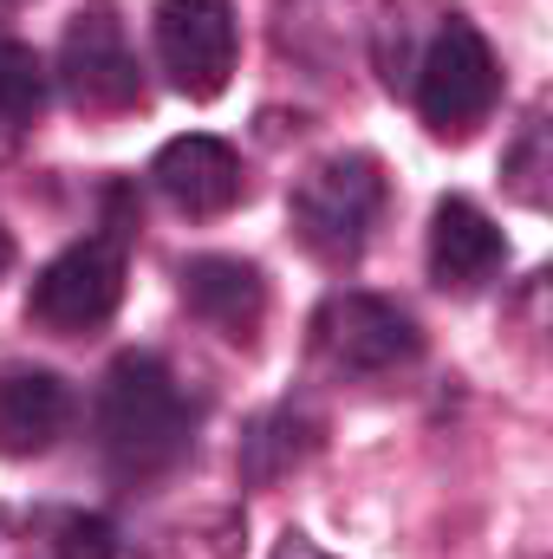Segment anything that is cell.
Segmentation results:
<instances>
[{
    "label": "cell",
    "mask_w": 553,
    "mask_h": 559,
    "mask_svg": "<svg viewBox=\"0 0 553 559\" xmlns=\"http://www.w3.org/2000/svg\"><path fill=\"white\" fill-rule=\"evenodd\" d=\"M7 267H13V235L0 228V280H7Z\"/></svg>",
    "instance_id": "obj_17"
},
{
    "label": "cell",
    "mask_w": 553,
    "mask_h": 559,
    "mask_svg": "<svg viewBox=\"0 0 553 559\" xmlns=\"http://www.w3.org/2000/svg\"><path fill=\"white\" fill-rule=\"evenodd\" d=\"M268 559H332L319 540H306V534H280V547Z\"/></svg>",
    "instance_id": "obj_16"
},
{
    "label": "cell",
    "mask_w": 553,
    "mask_h": 559,
    "mask_svg": "<svg viewBox=\"0 0 553 559\" xmlns=\"http://www.w3.org/2000/svg\"><path fill=\"white\" fill-rule=\"evenodd\" d=\"M150 182H156V195H163L176 215H189V222L228 215V209L242 202V189H248L242 156H235L222 138H202V131L163 143L156 163H150Z\"/></svg>",
    "instance_id": "obj_8"
},
{
    "label": "cell",
    "mask_w": 553,
    "mask_h": 559,
    "mask_svg": "<svg viewBox=\"0 0 553 559\" xmlns=\"http://www.w3.org/2000/svg\"><path fill=\"white\" fill-rule=\"evenodd\" d=\"M508 189L528 209H548V118H534L521 131V143L508 150Z\"/></svg>",
    "instance_id": "obj_15"
},
{
    "label": "cell",
    "mask_w": 553,
    "mask_h": 559,
    "mask_svg": "<svg viewBox=\"0 0 553 559\" xmlns=\"http://www.w3.org/2000/svg\"><path fill=\"white\" fill-rule=\"evenodd\" d=\"M502 267H508L502 228L469 195H443L430 215V280L443 293H482L489 280H502Z\"/></svg>",
    "instance_id": "obj_9"
},
{
    "label": "cell",
    "mask_w": 553,
    "mask_h": 559,
    "mask_svg": "<svg viewBox=\"0 0 553 559\" xmlns=\"http://www.w3.org/2000/svg\"><path fill=\"white\" fill-rule=\"evenodd\" d=\"M495 98H502V66H495L489 39L469 20H443L416 59V118L436 138L462 143L489 124Z\"/></svg>",
    "instance_id": "obj_3"
},
{
    "label": "cell",
    "mask_w": 553,
    "mask_h": 559,
    "mask_svg": "<svg viewBox=\"0 0 553 559\" xmlns=\"http://www.w3.org/2000/svg\"><path fill=\"white\" fill-rule=\"evenodd\" d=\"M118 306H125V241L118 235L72 241L59 261L39 267L33 293H26V319L59 338H85V332L111 325Z\"/></svg>",
    "instance_id": "obj_5"
},
{
    "label": "cell",
    "mask_w": 553,
    "mask_h": 559,
    "mask_svg": "<svg viewBox=\"0 0 553 559\" xmlns=\"http://www.w3.org/2000/svg\"><path fill=\"white\" fill-rule=\"evenodd\" d=\"M313 449H319V423L306 417V411H293V404H280V411L248 423V436H242V475L255 488H274L280 475H293Z\"/></svg>",
    "instance_id": "obj_13"
},
{
    "label": "cell",
    "mask_w": 553,
    "mask_h": 559,
    "mask_svg": "<svg viewBox=\"0 0 553 559\" xmlns=\"http://www.w3.org/2000/svg\"><path fill=\"white\" fill-rule=\"evenodd\" d=\"M313 358L332 378H391L423 358V332L385 293H332L313 312Z\"/></svg>",
    "instance_id": "obj_4"
},
{
    "label": "cell",
    "mask_w": 553,
    "mask_h": 559,
    "mask_svg": "<svg viewBox=\"0 0 553 559\" xmlns=\"http://www.w3.org/2000/svg\"><path fill=\"white\" fill-rule=\"evenodd\" d=\"M391 202L385 163L372 150H339L326 163H313L293 182V235L313 261L326 267H352L372 248V228Z\"/></svg>",
    "instance_id": "obj_2"
},
{
    "label": "cell",
    "mask_w": 553,
    "mask_h": 559,
    "mask_svg": "<svg viewBox=\"0 0 553 559\" xmlns=\"http://www.w3.org/2000/svg\"><path fill=\"white\" fill-rule=\"evenodd\" d=\"M66 429H72V384L59 371H39V365L0 371V455L7 462L46 455Z\"/></svg>",
    "instance_id": "obj_12"
},
{
    "label": "cell",
    "mask_w": 553,
    "mask_h": 559,
    "mask_svg": "<svg viewBox=\"0 0 553 559\" xmlns=\"http://www.w3.org/2000/svg\"><path fill=\"white\" fill-rule=\"evenodd\" d=\"M59 79H66V98L79 111H98V118H125L143 105V66L131 52L125 20L105 0L72 13V26L59 39Z\"/></svg>",
    "instance_id": "obj_7"
},
{
    "label": "cell",
    "mask_w": 553,
    "mask_h": 559,
    "mask_svg": "<svg viewBox=\"0 0 553 559\" xmlns=\"http://www.w3.org/2000/svg\"><path fill=\"white\" fill-rule=\"evenodd\" d=\"M150 39H156V66L169 72V85L183 98L209 105L228 92L235 52H242L235 0H163L150 13Z\"/></svg>",
    "instance_id": "obj_6"
},
{
    "label": "cell",
    "mask_w": 553,
    "mask_h": 559,
    "mask_svg": "<svg viewBox=\"0 0 553 559\" xmlns=\"http://www.w3.org/2000/svg\"><path fill=\"white\" fill-rule=\"evenodd\" d=\"M46 111V66L33 46L0 39V156L26 138Z\"/></svg>",
    "instance_id": "obj_14"
},
{
    "label": "cell",
    "mask_w": 553,
    "mask_h": 559,
    "mask_svg": "<svg viewBox=\"0 0 553 559\" xmlns=\"http://www.w3.org/2000/svg\"><path fill=\"white\" fill-rule=\"evenodd\" d=\"M183 299L228 345H255L268 325V280L255 261H235V254H196L183 267Z\"/></svg>",
    "instance_id": "obj_10"
},
{
    "label": "cell",
    "mask_w": 553,
    "mask_h": 559,
    "mask_svg": "<svg viewBox=\"0 0 553 559\" xmlns=\"http://www.w3.org/2000/svg\"><path fill=\"white\" fill-rule=\"evenodd\" d=\"M189 436H196V404L183 397L176 371L150 352H125L98 384V449L111 475L125 481L169 475L189 455Z\"/></svg>",
    "instance_id": "obj_1"
},
{
    "label": "cell",
    "mask_w": 553,
    "mask_h": 559,
    "mask_svg": "<svg viewBox=\"0 0 553 559\" xmlns=\"http://www.w3.org/2000/svg\"><path fill=\"white\" fill-rule=\"evenodd\" d=\"M0 559H118V527L85 508H0Z\"/></svg>",
    "instance_id": "obj_11"
}]
</instances>
